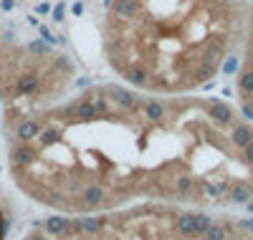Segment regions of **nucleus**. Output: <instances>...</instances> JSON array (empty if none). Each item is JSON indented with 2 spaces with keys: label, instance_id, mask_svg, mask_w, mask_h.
Wrapping results in <instances>:
<instances>
[{
  "label": "nucleus",
  "instance_id": "1",
  "mask_svg": "<svg viewBox=\"0 0 253 240\" xmlns=\"http://www.w3.org/2000/svg\"><path fill=\"white\" fill-rule=\"evenodd\" d=\"M3 132L15 190L48 212L162 202L253 215V121L215 96L99 83Z\"/></svg>",
  "mask_w": 253,
  "mask_h": 240
},
{
  "label": "nucleus",
  "instance_id": "2",
  "mask_svg": "<svg viewBox=\"0 0 253 240\" xmlns=\"http://www.w3.org/2000/svg\"><path fill=\"white\" fill-rule=\"evenodd\" d=\"M241 31L238 0H109L101 48L124 86L182 96L220 76Z\"/></svg>",
  "mask_w": 253,
  "mask_h": 240
},
{
  "label": "nucleus",
  "instance_id": "3",
  "mask_svg": "<svg viewBox=\"0 0 253 240\" xmlns=\"http://www.w3.org/2000/svg\"><path fill=\"white\" fill-rule=\"evenodd\" d=\"M20 240H253V217L142 202L89 215L51 212Z\"/></svg>",
  "mask_w": 253,
  "mask_h": 240
},
{
  "label": "nucleus",
  "instance_id": "4",
  "mask_svg": "<svg viewBox=\"0 0 253 240\" xmlns=\"http://www.w3.org/2000/svg\"><path fill=\"white\" fill-rule=\"evenodd\" d=\"M241 61L236 69V106L238 112L253 121V3L243 10L241 31Z\"/></svg>",
  "mask_w": 253,
  "mask_h": 240
},
{
  "label": "nucleus",
  "instance_id": "5",
  "mask_svg": "<svg viewBox=\"0 0 253 240\" xmlns=\"http://www.w3.org/2000/svg\"><path fill=\"white\" fill-rule=\"evenodd\" d=\"M8 230H10V212H8L5 200L0 198V240L8 238Z\"/></svg>",
  "mask_w": 253,
  "mask_h": 240
}]
</instances>
